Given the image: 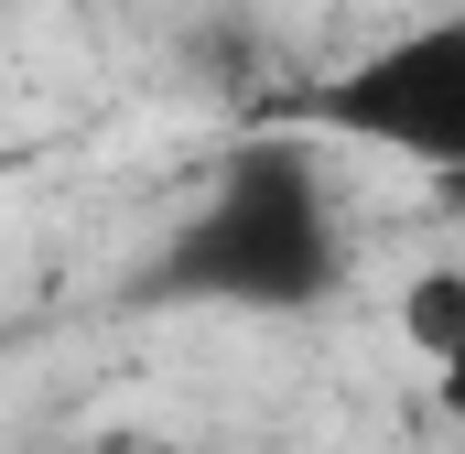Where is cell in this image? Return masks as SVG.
<instances>
[{
  "label": "cell",
  "instance_id": "cell-1",
  "mask_svg": "<svg viewBox=\"0 0 465 454\" xmlns=\"http://www.w3.org/2000/svg\"><path fill=\"white\" fill-rule=\"evenodd\" d=\"M336 281H347V227L303 130L282 119L206 173V195L163 227V260H152L163 303H217V314H314L336 303Z\"/></svg>",
  "mask_w": 465,
  "mask_h": 454
},
{
  "label": "cell",
  "instance_id": "cell-2",
  "mask_svg": "<svg viewBox=\"0 0 465 454\" xmlns=\"http://www.w3.org/2000/svg\"><path fill=\"white\" fill-rule=\"evenodd\" d=\"M282 130L357 141L411 173H465V11H422V22L357 44L347 65L303 76L282 98Z\"/></svg>",
  "mask_w": 465,
  "mask_h": 454
},
{
  "label": "cell",
  "instance_id": "cell-3",
  "mask_svg": "<svg viewBox=\"0 0 465 454\" xmlns=\"http://www.w3.org/2000/svg\"><path fill=\"white\" fill-rule=\"evenodd\" d=\"M401 336L433 368V411L465 433V271H422V281L401 292Z\"/></svg>",
  "mask_w": 465,
  "mask_h": 454
},
{
  "label": "cell",
  "instance_id": "cell-4",
  "mask_svg": "<svg viewBox=\"0 0 465 454\" xmlns=\"http://www.w3.org/2000/svg\"><path fill=\"white\" fill-rule=\"evenodd\" d=\"M0 11H11V0H0Z\"/></svg>",
  "mask_w": 465,
  "mask_h": 454
},
{
  "label": "cell",
  "instance_id": "cell-5",
  "mask_svg": "<svg viewBox=\"0 0 465 454\" xmlns=\"http://www.w3.org/2000/svg\"><path fill=\"white\" fill-rule=\"evenodd\" d=\"M54 454H65V444H54Z\"/></svg>",
  "mask_w": 465,
  "mask_h": 454
}]
</instances>
